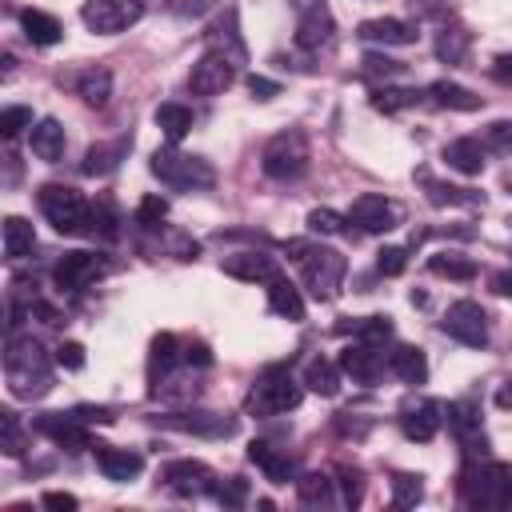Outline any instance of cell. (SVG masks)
Wrapping results in <instances>:
<instances>
[{
	"label": "cell",
	"instance_id": "f546056e",
	"mask_svg": "<svg viewBox=\"0 0 512 512\" xmlns=\"http://www.w3.org/2000/svg\"><path fill=\"white\" fill-rule=\"evenodd\" d=\"M428 100L436 108H452V112H476L484 104V96H476L472 88H464L456 80H432L428 84Z\"/></svg>",
	"mask_w": 512,
	"mask_h": 512
},
{
	"label": "cell",
	"instance_id": "91938a15",
	"mask_svg": "<svg viewBox=\"0 0 512 512\" xmlns=\"http://www.w3.org/2000/svg\"><path fill=\"white\" fill-rule=\"evenodd\" d=\"M44 508H52V512H72V508H76V496H72V492H44Z\"/></svg>",
	"mask_w": 512,
	"mask_h": 512
},
{
	"label": "cell",
	"instance_id": "816d5d0a",
	"mask_svg": "<svg viewBox=\"0 0 512 512\" xmlns=\"http://www.w3.org/2000/svg\"><path fill=\"white\" fill-rule=\"evenodd\" d=\"M164 216H168V200H160V196H144L140 208H136V224L140 228H160Z\"/></svg>",
	"mask_w": 512,
	"mask_h": 512
},
{
	"label": "cell",
	"instance_id": "6125c7cd",
	"mask_svg": "<svg viewBox=\"0 0 512 512\" xmlns=\"http://www.w3.org/2000/svg\"><path fill=\"white\" fill-rule=\"evenodd\" d=\"M492 292H500V296H508V300H512V268H504V272H496V276H492Z\"/></svg>",
	"mask_w": 512,
	"mask_h": 512
},
{
	"label": "cell",
	"instance_id": "5bb4252c",
	"mask_svg": "<svg viewBox=\"0 0 512 512\" xmlns=\"http://www.w3.org/2000/svg\"><path fill=\"white\" fill-rule=\"evenodd\" d=\"M32 428L40 436H48L56 448H68V452H84L92 448V436H88V424L76 416V412H44L32 420Z\"/></svg>",
	"mask_w": 512,
	"mask_h": 512
},
{
	"label": "cell",
	"instance_id": "d4e9b609",
	"mask_svg": "<svg viewBox=\"0 0 512 512\" xmlns=\"http://www.w3.org/2000/svg\"><path fill=\"white\" fill-rule=\"evenodd\" d=\"M416 180L424 184V196H428V204H436V208H476V204H484L480 192L444 184V180H436V176H428V172H416Z\"/></svg>",
	"mask_w": 512,
	"mask_h": 512
},
{
	"label": "cell",
	"instance_id": "d590c367",
	"mask_svg": "<svg viewBox=\"0 0 512 512\" xmlns=\"http://www.w3.org/2000/svg\"><path fill=\"white\" fill-rule=\"evenodd\" d=\"M468 44H472V36L460 28V24H440V32H436V40H432V52H436V60H444V64H460L464 56H468Z\"/></svg>",
	"mask_w": 512,
	"mask_h": 512
},
{
	"label": "cell",
	"instance_id": "03108f58",
	"mask_svg": "<svg viewBox=\"0 0 512 512\" xmlns=\"http://www.w3.org/2000/svg\"><path fill=\"white\" fill-rule=\"evenodd\" d=\"M412 8H420V12L436 16V12H440V0H412Z\"/></svg>",
	"mask_w": 512,
	"mask_h": 512
},
{
	"label": "cell",
	"instance_id": "484cf974",
	"mask_svg": "<svg viewBox=\"0 0 512 512\" xmlns=\"http://www.w3.org/2000/svg\"><path fill=\"white\" fill-rule=\"evenodd\" d=\"M28 144H32V156H40L44 164H56L60 156H64V124L60 120H52V116H44V120H36L32 128H28Z\"/></svg>",
	"mask_w": 512,
	"mask_h": 512
},
{
	"label": "cell",
	"instance_id": "e0dca14e",
	"mask_svg": "<svg viewBox=\"0 0 512 512\" xmlns=\"http://www.w3.org/2000/svg\"><path fill=\"white\" fill-rule=\"evenodd\" d=\"M100 272H104V260H100V256H92V252H64V256L56 260V268H52V280H56L60 292H80V288H88Z\"/></svg>",
	"mask_w": 512,
	"mask_h": 512
},
{
	"label": "cell",
	"instance_id": "4dcf8cb0",
	"mask_svg": "<svg viewBox=\"0 0 512 512\" xmlns=\"http://www.w3.org/2000/svg\"><path fill=\"white\" fill-rule=\"evenodd\" d=\"M268 308H272L280 320H292V324L304 320V296H300V288H296L292 280H284V276L268 280Z\"/></svg>",
	"mask_w": 512,
	"mask_h": 512
},
{
	"label": "cell",
	"instance_id": "83f0119b",
	"mask_svg": "<svg viewBox=\"0 0 512 512\" xmlns=\"http://www.w3.org/2000/svg\"><path fill=\"white\" fill-rule=\"evenodd\" d=\"M444 160H448V168H456L460 176H480V172H484V140H476V136L448 140V144H444Z\"/></svg>",
	"mask_w": 512,
	"mask_h": 512
},
{
	"label": "cell",
	"instance_id": "8992f818",
	"mask_svg": "<svg viewBox=\"0 0 512 512\" xmlns=\"http://www.w3.org/2000/svg\"><path fill=\"white\" fill-rule=\"evenodd\" d=\"M300 396H304V388L292 380L288 364H268V368L256 376V384H252L244 408H248L252 416H280V412H292V408L300 404Z\"/></svg>",
	"mask_w": 512,
	"mask_h": 512
},
{
	"label": "cell",
	"instance_id": "d6986e66",
	"mask_svg": "<svg viewBox=\"0 0 512 512\" xmlns=\"http://www.w3.org/2000/svg\"><path fill=\"white\" fill-rule=\"evenodd\" d=\"M444 428V404L440 400H416L400 412V432L416 444H428Z\"/></svg>",
	"mask_w": 512,
	"mask_h": 512
},
{
	"label": "cell",
	"instance_id": "603a6c76",
	"mask_svg": "<svg viewBox=\"0 0 512 512\" xmlns=\"http://www.w3.org/2000/svg\"><path fill=\"white\" fill-rule=\"evenodd\" d=\"M248 460L264 472V480H272V484H288V480H296V460L288 456V452H280L276 444H268V440H252L248 444Z\"/></svg>",
	"mask_w": 512,
	"mask_h": 512
},
{
	"label": "cell",
	"instance_id": "7402d4cb",
	"mask_svg": "<svg viewBox=\"0 0 512 512\" xmlns=\"http://www.w3.org/2000/svg\"><path fill=\"white\" fill-rule=\"evenodd\" d=\"M92 452H96V464H100V472H104L108 480H116V484H128V480H136V476L144 472V456H140V452H132V448L96 444Z\"/></svg>",
	"mask_w": 512,
	"mask_h": 512
},
{
	"label": "cell",
	"instance_id": "6f0895ef",
	"mask_svg": "<svg viewBox=\"0 0 512 512\" xmlns=\"http://www.w3.org/2000/svg\"><path fill=\"white\" fill-rule=\"evenodd\" d=\"M248 92L256 96V100H272V96H280V84L276 80H268V76H248Z\"/></svg>",
	"mask_w": 512,
	"mask_h": 512
},
{
	"label": "cell",
	"instance_id": "bcb514c9",
	"mask_svg": "<svg viewBox=\"0 0 512 512\" xmlns=\"http://www.w3.org/2000/svg\"><path fill=\"white\" fill-rule=\"evenodd\" d=\"M0 448H4L8 456H20V452H24V428H20V416H16L12 408L0 412Z\"/></svg>",
	"mask_w": 512,
	"mask_h": 512
},
{
	"label": "cell",
	"instance_id": "680465c9",
	"mask_svg": "<svg viewBox=\"0 0 512 512\" xmlns=\"http://www.w3.org/2000/svg\"><path fill=\"white\" fill-rule=\"evenodd\" d=\"M184 364H192V368H208V364H212V352H208V344H200V340L184 344Z\"/></svg>",
	"mask_w": 512,
	"mask_h": 512
},
{
	"label": "cell",
	"instance_id": "7bdbcfd3",
	"mask_svg": "<svg viewBox=\"0 0 512 512\" xmlns=\"http://www.w3.org/2000/svg\"><path fill=\"white\" fill-rule=\"evenodd\" d=\"M404 60H392V56H384V52H364V60H360V72L368 76V80H380L384 76V84L388 80H396V76H404Z\"/></svg>",
	"mask_w": 512,
	"mask_h": 512
},
{
	"label": "cell",
	"instance_id": "6da1fadb",
	"mask_svg": "<svg viewBox=\"0 0 512 512\" xmlns=\"http://www.w3.org/2000/svg\"><path fill=\"white\" fill-rule=\"evenodd\" d=\"M4 376H8V392L16 400H40V396H48L52 392V360H48L44 344L32 340V336L8 332Z\"/></svg>",
	"mask_w": 512,
	"mask_h": 512
},
{
	"label": "cell",
	"instance_id": "1f68e13d",
	"mask_svg": "<svg viewBox=\"0 0 512 512\" xmlns=\"http://www.w3.org/2000/svg\"><path fill=\"white\" fill-rule=\"evenodd\" d=\"M72 88L88 108H104L112 100V72L108 68H84V72H76Z\"/></svg>",
	"mask_w": 512,
	"mask_h": 512
},
{
	"label": "cell",
	"instance_id": "836d02e7",
	"mask_svg": "<svg viewBox=\"0 0 512 512\" xmlns=\"http://www.w3.org/2000/svg\"><path fill=\"white\" fill-rule=\"evenodd\" d=\"M128 148H132V140L128 136H120V140H112V144H92L88 152H84V172L88 176H108V172H116V164L128 156Z\"/></svg>",
	"mask_w": 512,
	"mask_h": 512
},
{
	"label": "cell",
	"instance_id": "be15d7a7",
	"mask_svg": "<svg viewBox=\"0 0 512 512\" xmlns=\"http://www.w3.org/2000/svg\"><path fill=\"white\" fill-rule=\"evenodd\" d=\"M496 408H504V412L512 408V384H500L496 388Z\"/></svg>",
	"mask_w": 512,
	"mask_h": 512
},
{
	"label": "cell",
	"instance_id": "ee69618b",
	"mask_svg": "<svg viewBox=\"0 0 512 512\" xmlns=\"http://www.w3.org/2000/svg\"><path fill=\"white\" fill-rule=\"evenodd\" d=\"M424 476H416V472H396L392 476V504L396 508H412V504H420V496H424V484H420Z\"/></svg>",
	"mask_w": 512,
	"mask_h": 512
},
{
	"label": "cell",
	"instance_id": "74e56055",
	"mask_svg": "<svg viewBox=\"0 0 512 512\" xmlns=\"http://www.w3.org/2000/svg\"><path fill=\"white\" fill-rule=\"evenodd\" d=\"M156 128L168 136V144H180L192 132V108L188 104H160L156 108Z\"/></svg>",
	"mask_w": 512,
	"mask_h": 512
},
{
	"label": "cell",
	"instance_id": "d6a6232c",
	"mask_svg": "<svg viewBox=\"0 0 512 512\" xmlns=\"http://www.w3.org/2000/svg\"><path fill=\"white\" fill-rule=\"evenodd\" d=\"M20 28H24V36H28L32 44H40V48L60 44V36H64V24H60L56 16L40 12V8H24V12H20Z\"/></svg>",
	"mask_w": 512,
	"mask_h": 512
},
{
	"label": "cell",
	"instance_id": "52a82bcc",
	"mask_svg": "<svg viewBox=\"0 0 512 512\" xmlns=\"http://www.w3.org/2000/svg\"><path fill=\"white\" fill-rule=\"evenodd\" d=\"M344 272H348V260H344L336 248L308 244V252L300 256L304 288H308L316 300H336V296H340V284H344Z\"/></svg>",
	"mask_w": 512,
	"mask_h": 512
},
{
	"label": "cell",
	"instance_id": "2e32d148",
	"mask_svg": "<svg viewBox=\"0 0 512 512\" xmlns=\"http://www.w3.org/2000/svg\"><path fill=\"white\" fill-rule=\"evenodd\" d=\"M336 364H340V372H348L356 384H376V380H380V372H384V352H380V344L352 340V344H344V348H340Z\"/></svg>",
	"mask_w": 512,
	"mask_h": 512
},
{
	"label": "cell",
	"instance_id": "cb8c5ba5",
	"mask_svg": "<svg viewBox=\"0 0 512 512\" xmlns=\"http://www.w3.org/2000/svg\"><path fill=\"white\" fill-rule=\"evenodd\" d=\"M204 40H208V48H216V52H224V56H232L236 64H244V40H240V28H236V8H224L208 28H204Z\"/></svg>",
	"mask_w": 512,
	"mask_h": 512
},
{
	"label": "cell",
	"instance_id": "ffe728a7",
	"mask_svg": "<svg viewBox=\"0 0 512 512\" xmlns=\"http://www.w3.org/2000/svg\"><path fill=\"white\" fill-rule=\"evenodd\" d=\"M356 36L364 44H384V48H404V44H416V24L412 20H400V16H376V20H364L356 28Z\"/></svg>",
	"mask_w": 512,
	"mask_h": 512
},
{
	"label": "cell",
	"instance_id": "c3c4849f",
	"mask_svg": "<svg viewBox=\"0 0 512 512\" xmlns=\"http://www.w3.org/2000/svg\"><path fill=\"white\" fill-rule=\"evenodd\" d=\"M212 496H216V504H224V508H240V504L248 500V480H244V476H228V480H216Z\"/></svg>",
	"mask_w": 512,
	"mask_h": 512
},
{
	"label": "cell",
	"instance_id": "e575fe53",
	"mask_svg": "<svg viewBox=\"0 0 512 512\" xmlns=\"http://www.w3.org/2000/svg\"><path fill=\"white\" fill-rule=\"evenodd\" d=\"M308 392H316V396H336L340 392V364H332V360H324V356H312L308 364H304V380H300Z\"/></svg>",
	"mask_w": 512,
	"mask_h": 512
},
{
	"label": "cell",
	"instance_id": "db71d44e",
	"mask_svg": "<svg viewBox=\"0 0 512 512\" xmlns=\"http://www.w3.org/2000/svg\"><path fill=\"white\" fill-rule=\"evenodd\" d=\"M56 364H60V368H68V372H80V368H84V344L64 340V344L56 348Z\"/></svg>",
	"mask_w": 512,
	"mask_h": 512
},
{
	"label": "cell",
	"instance_id": "f35d334b",
	"mask_svg": "<svg viewBox=\"0 0 512 512\" xmlns=\"http://www.w3.org/2000/svg\"><path fill=\"white\" fill-rule=\"evenodd\" d=\"M336 332H340V336L352 332V340H368V344H380V348H384V340H392V320H388V316H360V320L336 324Z\"/></svg>",
	"mask_w": 512,
	"mask_h": 512
},
{
	"label": "cell",
	"instance_id": "5b68a950",
	"mask_svg": "<svg viewBox=\"0 0 512 512\" xmlns=\"http://www.w3.org/2000/svg\"><path fill=\"white\" fill-rule=\"evenodd\" d=\"M36 204H40L44 220H48L60 236H80V232L92 228V204H88L76 188H68V184H44V188L36 192Z\"/></svg>",
	"mask_w": 512,
	"mask_h": 512
},
{
	"label": "cell",
	"instance_id": "9c48e42d",
	"mask_svg": "<svg viewBox=\"0 0 512 512\" xmlns=\"http://www.w3.org/2000/svg\"><path fill=\"white\" fill-rule=\"evenodd\" d=\"M140 16H144V4L140 0H84V8H80L84 28L96 32V36L128 32Z\"/></svg>",
	"mask_w": 512,
	"mask_h": 512
},
{
	"label": "cell",
	"instance_id": "ac0fdd59",
	"mask_svg": "<svg viewBox=\"0 0 512 512\" xmlns=\"http://www.w3.org/2000/svg\"><path fill=\"white\" fill-rule=\"evenodd\" d=\"M220 268L232 276V280H244V284H268L280 276V264L276 256L268 252H256V248H244V252H232L220 260Z\"/></svg>",
	"mask_w": 512,
	"mask_h": 512
},
{
	"label": "cell",
	"instance_id": "8d00e7d4",
	"mask_svg": "<svg viewBox=\"0 0 512 512\" xmlns=\"http://www.w3.org/2000/svg\"><path fill=\"white\" fill-rule=\"evenodd\" d=\"M36 252V232L24 216H8L4 220V256L8 260H24Z\"/></svg>",
	"mask_w": 512,
	"mask_h": 512
},
{
	"label": "cell",
	"instance_id": "ba28073f",
	"mask_svg": "<svg viewBox=\"0 0 512 512\" xmlns=\"http://www.w3.org/2000/svg\"><path fill=\"white\" fill-rule=\"evenodd\" d=\"M444 424L456 436V444L464 448V460H484L488 456V440H484V428H480V404L472 396L444 404Z\"/></svg>",
	"mask_w": 512,
	"mask_h": 512
},
{
	"label": "cell",
	"instance_id": "4fadbf2b",
	"mask_svg": "<svg viewBox=\"0 0 512 512\" xmlns=\"http://www.w3.org/2000/svg\"><path fill=\"white\" fill-rule=\"evenodd\" d=\"M164 488L176 492V496H212L216 488V472L204 464V460H168L164 472H160Z\"/></svg>",
	"mask_w": 512,
	"mask_h": 512
},
{
	"label": "cell",
	"instance_id": "f1b7e54d",
	"mask_svg": "<svg viewBox=\"0 0 512 512\" xmlns=\"http://www.w3.org/2000/svg\"><path fill=\"white\" fill-rule=\"evenodd\" d=\"M388 368H392V376H400L404 384H424L428 380V356H424V348H416V344H396L392 352H388Z\"/></svg>",
	"mask_w": 512,
	"mask_h": 512
},
{
	"label": "cell",
	"instance_id": "3957f363",
	"mask_svg": "<svg viewBox=\"0 0 512 512\" xmlns=\"http://www.w3.org/2000/svg\"><path fill=\"white\" fill-rule=\"evenodd\" d=\"M148 168H152V176H156L160 184H168V188H176V192H204V188L216 184V168H212L208 160H200V156L180 152L176 144L156 148L152 160H148Z\"/></svg>",
	"mask_w": 512,
	"mask_h": 512
},
{
	"label": "cell",
	"instance_id": "30bf717a",
	"mask_svg": "<svg viewBox=\"0 0 512 512\" xmlns=\"http://www.w3.org/2000/svg\"><path fill=\"white\" fill-rule=\"evenodd\" d=\"M440 332L460 340L464 348H484L488 344V312L476 300H456V304H448Z\"/></svg>",
	"mask_w": 512,
	"mask_h": 512
},
{
	"label": "cell",
	"instance_id": "7a4b0ae2",
	"mask_svg": "<svg viewBox=\"0 0 512 512\" xmlns=\"http://www.w3.org/2000/svg\"><path fill=\"white\" fill-rule=\"evenodd\" d=\"M456 492L468 508H504L512 504V464L500 460H464Z\"/></svg>",
	"mask_w": 512,
	"mask_h": 512
},
{
	"label": "cell",
	"instance_id": "ab89813d",
	"mask_svg": "<svg viewBox=\"0 0 512 512\" xmlns=\"http://www.w3.org/2000/svg\"><path fill=\"white\" fill-rule=\"evenodd\" d=\"M292 484H296L300 504H308V508H328V504H332V484H336V480H328L324 472H304V476H296Z\"/></svg>",
	"mask_w": 512,
	"mask_h": 512
},
{
	"label": "cell",
	"instance_id": "277c9868",
	"mask_svg": "<svg viewBox=\"0 0 512 512\" xmlns=\"http://www.w3.org/2000/svg\"><path fill=\"white\" fill-rule=\"evenodd\" d=\"M308 160H312V148H308V136L300 128H284L276 132L264 152H260V168L268 180H280V184H292L308 172Z\"/></svg>",
	"mask_w": 512,
	"mask_h": 512
},
{
	"label": "cell",
	"instance_id": "94428289",
	"mask_svg": "<svg viewBox=\"0 0 512 512\" xmlns=\"http://www.w3.org/2000/svg\"><path fill=\"white\" fill-rule=\"evenodd\" d=\"M492 76H496L500 84H512V52H500V56L492 60Z\"/></svg>",
	"mask_w": 512,
	"mask_h": 512
},
{
	"label": "cell",
	"instance_id": "9f6ffc18",
	"mask_svg": "<svg viewBox=\"0 0 512 512\" xmlns=\"http://www.w3.org/2000/svg\"><path fill=\"white\" fill-rule=\"evenodd\" d=\"M72 412H76L84 424H112V420H116L112 408H104V404H76Z\"/></svg>",
	"mask_w": 512,
	"mask_h": 512
},
{
	"label": "cell",
	"instance_id": "4316f807",
	"mask_svg": "<svg viewBox=\"0 0 512 512\" xmlns=\"http://www.w3.org/2000/svg\"><path fill=\"white\" fill-rule=\"evenodd\" d=\"M184 364V344L172 336V332H160L156 340H152V356H148V388L152 384H160L172 368H180Z\"/></svg>",
	"mask_w": 512,
	"mask_h": 512
},
{
	"label": "cell",
	"instance_id": "11a10c76",
	"mask_svg": "<svg viewBox=\"0 0 512 512\" xmlns=\"http://www.w3.org/2000/svg\"><path fill=\"white\" fill-rule=\"evenodd\" d=\"M340 488H344V504H360V496H364V484H360V472H352V468H340Z\"/></svg>",
	"mask_w": 512,
	"mask_h": 512
},
{
	"label": "cell",
	"instance_id": "9a60e30c",
	"mask_svg": "<svg viewBox=\"0 0 512 512\" xmlns=\"http://www.w3.org/2000/svg\"><path fill=\"white\" fill-rule=\"evenodd\" d=\"M348 220H352L360 232H372V236H380V232H392V228L400 224V208H396L388 196L364 192V196H356V200H352V208H348Z\"/></svg>",
	"mask_w": 512,
	"mask_h": 512
},
{
	"label": "cell",
	"instance_id": "e7e4bbea",
	"mask_svg": "<svg viewBox=\"0 0 512 512\" xmlns=\"http://www.w3.org/2000/svg\"><path fill=\"white\" fill-rule=\"evenodd\" d=\"M288 4H292V12L300 16V12H312V8H320L324 0H288Z\"/></svg>",
	"mask_w": 512,
	"mask_h": 512
},
{
	"label": "cell",
	"instance_id": "7c38bea8",
	"mask_svg": "<svg viewBox=\"0 0 512 512\" xmlns=\"http://www.w3.org/2000/svg\"><path fill=\"white\" fill-rule=\"evenodd\" d=\"M232 84H236V60L216 48H208L188 72V92H196V96H220Z\"/></svg>",
	"mask_w": 512,
	"mask_h": 512
},
{
	"label": "cell",
	"instance_id": "60d3db41",
	"mask_svg": "<svg viewBox=\"0 0 512 512\" xmlns=\"http://www.w3.org/2000/svg\"><path fill=\"white\" fill-rule=\"evenodd\" d=\"M428 272L444 276V280H472L476 276V260L460 256V252H436V256H428Z\"/></svg>",
	"mask_w": 512,
	"mask_h": 512
},
{
	"label": "cell",
	"instance_id": "681fc988",
	"mask_svg": "<svg viewBox=\"0 0 512 512\" xmlns=\"http://www.w3.org/2000/svg\"><path fill=\"white\" fill-rule=\"evenodd\" d=\"M24 128H32V108L12 104V108H4V112H0V136H4V140L20 136Z\"/></svg>",
	"mask_w": 512,
	"mask_h": 512
},
{
	"label": "cell",
	"instance_id": "44dd1931",
	"mask_svg": "<svg viewBox=\"0 0 512 512\" xmlns=\"http://www.w3.org/2000/svg\"><path fill=\"white\" fill-rule=\"evenodd\" d=\"M332 36H336V20H332L328 4H320V8L296 16V48H304V52H320V48L332 44Z\"/></svg>",
	"mask_w": 512,
	"mask_h": 512
},
{
	"label": "cell",
	"instance_id": "f5cc1de1",
	"mask_svg": "<svg viewBox=\"0 0 512 512\" xmlns=\"http://www.w3.org/2000/svg\"><path fill=\"white\" fill-rule=\"evenodd\" d=\"M404 268H408V248H380V256H376L380 276H400Z\"/></svg>",
	"mask_w": 512,
	"mask_h": 512
},
{
	"label": "cell",
	"instance_id": "7dc6e473",
	"mask_svg": "<svg viewBox=\"0 0 512 512\" xmlns=\"http://www.w3.org/2000/svg\"><path fill=\"white\" fill-rule=\"evenodd\" d=\"M116 224H120L116 208H112L108 200H100V204L92 208V228H88V232H92V236H100V240H116V236H120V228H116Z\"/></svg>",
	"mask_w": 512,
	"mask_h": 512
},
{
	"label": "cell",
	"instance_id": "8fae6325",
	"mask_svg": "<svg viewBox=\"0 0 512 512\" xmlns=\"http://www.w3.org/2000/svg\"><path fill=\"white\" fill-rule=\"evenodd\" d=\"M160 428L172 432H188V436H204V440H224L236 432V416H220V412H204V408H184V412H164L152 416Z\"/></svg>",
	"mask_w": 512,
	"mask_h": 512
},
{
	"label": "cell",
	"instance_id": "f6af8a7d",
	"mask_svg": "<svg viewBox=\"0 0 512 512\" xmlns=\"http://www.w3.org/2000/svg\"><path fill=\"white\" fill-rule=\"evenodd\" d=\"M348 216H340V212H332V208H312L308 212V232H316V236H336V232H348Z\"/></svg>",
	"mask_w": 512,
	"mask_h": 512
},
{
	"label": "cell",
	"instance_id": "b9f144b4",
	"mask_svg": "<svg viewBox=\"0 0 512 512\" xmlns=\"http://www.w3.org/2000/svg\"><path fill=\"white\" fill-rule=\"evenodd\" d=\"M416 100H420V92H416V88H392V84L372 88V108H376V112H384V116L404 112V108H412Z\"/></svg>",
	"mask_w": 512,
	"mask_h": 512
},
{
	"label": "cell",
	"instance_id": "003e7915",
	"mask_svg": "<svg viewBox=\"0 0 512 512\" xmlns=\"http://www.w3.org/2000/svg\"><path fill=\"white\" fill-rule=\"evenodd\" d=\"M508 192H512V184H508Z\"/></svg>",
	"mask_w": 512,
	"mask_h": 512
},
{
	"label": "cell",
	"instance_id": "f907efd6",
	"mask_svg": "<svg viewBox=\"0 0 512 512\" xmlns=\"http://www.w3.org/2000/svg\"><path fill=\"white\" fill-rule=\"evenodd\" d=\"M484 148H492L500 156H512V120H492L484 128Z\"/></svg>",
	"mask_w": 512,
	"mask_h": 512
}]
</instances>
